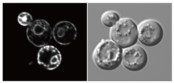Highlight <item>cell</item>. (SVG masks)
Returning <instances> with one entry per match:
<instances>
[{
    "label": "cell",
    "mask_w": 174,
    "mask_h": 83,
    "mask_svg": "<svg viewBox=\"0 0 174 83\" xmlns=\"http://www.w3.org/2000/svg\"><path fill=\"white\" fill-rule=\"evenodd\" d=\"M101 19L102 22L104 26L111 28L119 20L120 18L119 15L116 12L110 11L103 14Z\"/></svg>",
    "instance_id": "ba28073f"
},
{
    "label": "cell",
    "mask_w": 174,
    "mask_h": 83,
    "mask_svg": "<svg viewBox=\"0 0 174 83\" xmlns=\"http://www.w3.org/2000/svg\"><path fill=\"white\" fill-rule=\"evenodd\" d=\"M38 63L49 70L54 69L60 64L62 60L59 50L53 46L46 45L41 48L37 55Z\"/></svg>",
    "instance_id": "52a82bcc"
},
{
    "label": "cell",
    "mask_w": 174,
    "mask_h": 83,
    "mask_svg": "<svg viewBox=\"0 0 174 83\" xmlns=\"http://www.w3.org/2000/svg\"><path fill=\"white\" fill-rule=\"evenodd\" d=\"M53 35L55 41L63 45H69L76 39L77 30L75 25L66 21L57 23L53 30Z\"/></svg>",
    "instance_id": "8992f818"
},
{
    "label": "cell",
    "mask_w": 174,
    "mask_h": 83,
    "mask_svg": "<svg viewBox=\"0 0 174 83\" xmlns=\"http://www.w3.org/2000/svg\"><path fill=\"white\" fill-rule=\"evenodd\" d=\"M26 35L29 41L34 45L43 47L50 41L53 30L49 23L43 19L35 20L29 25Z\"/></svg>",
    "instance_id": "277c9868"
},
{
    "label": "cell",
    "mask_w": 174,
    "mask_h": 83,
    "mask_svg": "<svg viewBox=\"0 0 174 83\" xmlns=\"http://www.w3.org/2000/svg\"><path fill=\"white\" fill-rule=\"evenodd\" d=\"M111 40L122 49L135 45L138 39V28L131 19L124 18L119 20L110 29Z\"/></svg>",
    "instance_id": "7a4b0ae2"
},
{
    "label": "cell",
    "mask_w": 174,
    "mask_h": 83,
    "mask_svg": "<svg viewBox=\"0 0 174 83\" xmlns=\"http://www.w3.org/2000/svg\"><path fill=\"white\" fill-rule=\"evenodd\" d=\"M138 39L143 44L152 47L159 44L164 35L162 27L156 20L149 19L144 21L139 25L138 28Z\"/></svg>",
    "instance_id": "3957f363"
},
{
    "label": "cell",
    "mask_w": 174,
    "mask_h": 83,
    "mask_svg": "<svg viewBox=\"0 0 174 83\" xmlns=\"http://www.w3.org/2000/svg\"><path fill=\"white\" fill-rule=\"evenodd\" d=\"M17 20L19 23L22 26H29L33 22V19L31 15L26 12L20 13L17 17Z\"/></svg>",
    "instance_id": "9c48e42d"
},
{
    "label": "cell",
    "mask_w": 174,
    "mask_h": 83,
    "mask_svg": "<svg viewBox=\"0 0 174 83\" xmlns=\"http://www.w3.org/2000/svg\"><path fill=\"white\" fill-rule=\"evenodd\" d=\"M148 61L147 53L140 45H135L123 51L122 63L129 70L137 72L141 70L145 67Z\"/></svg>",
    "instance_id": "5b68a950"
},
{
    "label": "cell",
    "mask_w": 174,
    "mask_h": 83,
    "mask_svg": "<svg viewBox=\"0 0 174 83\" xmlns=\"http://www.w3.org/2000/svg\"><path fill=\"white\" fill-rule=\"evenodd\" d=\"M123 50L112 40L99 43L95 49L92 58L95 64L104 70L111 71L118 67L122 63Z\"/></svg>",
    "instance_id": "6da1fadb"
}]
</instances>
